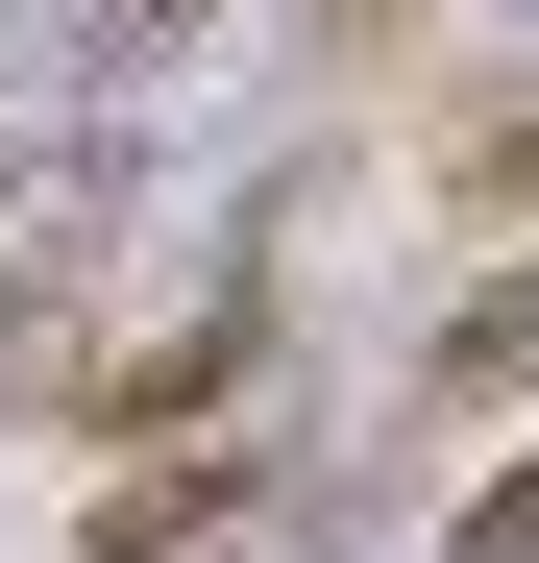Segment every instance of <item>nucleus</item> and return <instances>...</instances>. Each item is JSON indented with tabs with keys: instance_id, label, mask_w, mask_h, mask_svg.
Masks as SVG:
<instances>
[{
	"instance_id": "7ed1b4c3",
	"label": "nucleus",
	"mask_w": 539,
	"mask_h": 563,
	"mask_svg": "<svg viewBox=\"0 0 539 563\" xmlns=\"http://www.w3.org/2000/svg\"><path fill=\"white\" fill-rule=\"evenodd\" d=\"M491 393H539V269H491L466 343H441V417H491Z\"/></svg>"
},
{
	"instance_id": "423d86ee",
	"label": "nucleus",
	"mask_w": 539,
	"mask_h": 563,
	"mask_svg": "<svg viewBox=\"0 0 539 563\" xmlns=\"http://www.w3.org/2000/svg\"><path fill=\"white\" fill-rule=\"evenodd\" d=\"M466 563H539V465H515V490H466Z\"/></svg>"
},
{
	"instance_id": "39448f33",
	"label": "nucleus",
	"mask_w": 539,
	"mask_h": 563,
	"mask_svg": "<svg viewBox=\"0 0 539 563\" xmlns=\"http://www.w3.org/2000/svg\"><path fill=\"white\" fill-rule=\"evenodd\" d=\"M197 25H221V0H99V74H172Z\"/></svg>"
},
{
	"instance_id": "f257e3e1",
	"label": "nucleus",
	"mask_w": 539,
	"mask_h": 563,
	"mask_svg": "<svg viewBox=\"0 0 539 563\" xmlns=\"http://www.w3.org/2000/svg\"><path fill=\"white\" fill-rule=\"evenodd\" d=\"M270 490H295V441H270V417H221V441L99 465V490H74V539H99V563H197V539H245Z\"/></svg>"
},
{
	"instance_id": "f03ea898",
	"label": "nucleus",
	"mask_w": 539,
	"mask_h": 563,
	"mask_svg": "<svg viewBox=\"0 0 539 563\" xmlns=\"http://www.w3.org/2000/svg\"><path fill=\"white\" fill-rule=\"evenodd\" d=\"M441 221H539V99H466V123H441Z\"/></svg>"
},
{
	"instance_id": "20e7f679",
	"label": "nucleus",
	"mask_w": 539,
	"mask_h": 563,
	"mask_svg": "<svg viewBox=\"0 0 539 563\" xmlns=\"http://www.w3.org/2000/svg\"><path fill=\"white\" fill-rule=\"evenodd\" d=\"M319 74H343V99H393V74H417V0H319Z\"/></svg>"
}]
</instances>
